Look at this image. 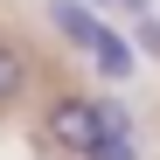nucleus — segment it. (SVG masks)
<instances>
[{"label": "nucleus", "mask_w": 160, "mask_h": 160, "mask_svg": "<svg viewBox=\"0 0 160 160\" xmlns=\"http://www.w3.org/2000/svg\"><path fill=\"white\" fill-rule=\"evenodd\" d=\"M42 14H49V28H56V35L77 49V56H91V49H98V35H104V21L84 7V0H49Z\"/></svg>", "instance_id": "nucleus-2"}, {"label": "nucleus", "mask_w": 160, "mask_h": 160, "mask_svg": "<svg viewBox=\"0 0 160 160\" xmlns=\"http://www.w3.org/2000/svg\"><path fill=\"white\" fill-rule=\"evenodd\" d=\"M84 160H139V132H98V146Z\"/></svg>", "instance_id": "nucleus-5"}, {"label": "nucleus", "mask_w": 160, "mask_h": 160, "mask_svg": "<svg viewBox=\"0 0 160 160\" xmlns=\"http://www.w3.org/2000/svg\"><path fill=\"white\" fill-rule=\"evenodd\" d=\"M132 35H139V49H146V56H153V63H160V21H153V14H146V21H139V28H132Z\"/></svg>", "instance_id": "nucleus-6"}, {"label": "nucleus", "mask_w": 160, "mask_h": 160, "mask_svg": "<svg viewBox=\"0 0 160 160\" xmlns=\"http://www.w3.org/2000/svg\"><path fill=\"white\" fill-rule=\"evenodd\" d=\"M118 7H125V14H139V21H146V14H153V0H118Z\"/></svg>", "instance_id": "nucleus-7"}, {"label": "nucleus", "mask_w": 160, "mask_h": 160, "mask_svg": "<svg viewBox=\"0 0 160 160\" xmlns=\"http://www.w3.org/2000/svg\"><path fill=\"white\" fill-rule=\"evenodd\" d=\"M84 7H104V0H84Z\"/></svg>", "instance_id": "nucleus-8"}, {"label": "nucleus", "mask_w": 160, "mask_h": 160, "mask_svg": "<svg viewBox=\"0 0 160 160\" xmlns=\"http://www.w3.org/2000/svg\"><path fill=\"white\" fill-rule=\"evenodd\" d=\"M91 70L104 77V84H125V77L139 70V49H132L118 28H104V35H98V49H91Z\"/></svg>", "instance_id": "nucleus-3"}, {"label": "nucleus", "mask_w": 160, "mask_h": 160, "mask_svg": "<svg viewBox=\"0 0 160 160\" xmlns=\"http://www.w3.org/2000/svg\"><path fill=\"white\" fill-rule=\"evenodd\" d=\"M42 139L70 153V160H84L98 146V98H49V112H42Z\"/></svg>", "instance_id": "nucleus-1"}, {"label": "nucleus", "mask_w": 160, "mask_h": 160, "mask_svg": "<svg viewBox=\"0 0 160 160\" xmlns=\"http://www.w3.org/2000/svg\"><path fill=\"white\" fill-rule=\"evenodd\" d=\"M28 77H35V63H28V49L0 35V112H7V104H21V98H28Z\"/></svg>", "instance_id": "nucleus-4"}]
</instances>
